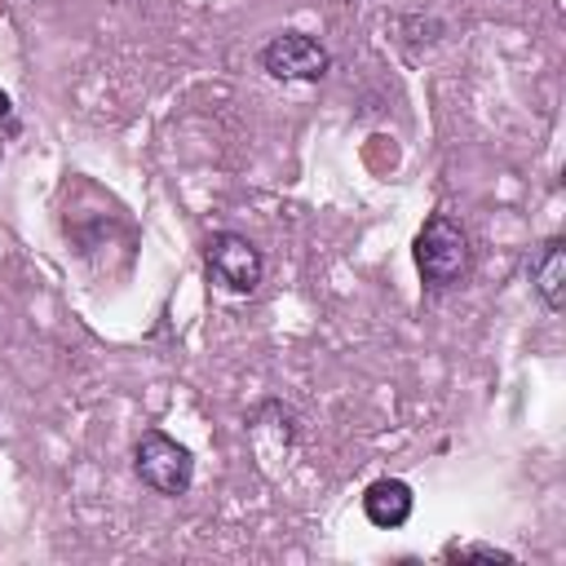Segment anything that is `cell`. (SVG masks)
Masks as SVG:
<instances>
[{"label": "cell", "instance_id": "3", "mask_svg": "<svg viewBox=\"0 0 566 566\" xmlns=\"http://www.w3.org/2000/svg\"><path fill=\"white\" fill-rule=\"evenodd\" d=\"M208 274H212V283H221L226 292H252L256 283H261V252L243 239V234H234V230H226V234H212L208 239Z\"/></svg>", "mask_w": 566, "mask_h": 566}, {"label": "cell", "instance_id": "8", "mask_svg": "<svg viewBox=\"0 0 566 566\" xmlns=\"http://www.w3.org/2000/svg\"><path fill=\"white\" fill-rule=\"evenodd\" d=\"M0 119H9V93H0Z\"/></svg>", "mask_w": 566, "mask_h": 566}, {"label": "cell", "instance_id": "5", "mask_svg": "<svg viewBox=\"0 0 566 566\" xmlns=\"http://www.w3.org/2000/svg\"><path fill=\"white\" fill-rule=\"evenodd\" d=\"M411 504H416V495H411V486L398 482V478H380V482H371L367 495H363L367 522H371V526H385V531L402 526V522L411 517Z\"/></svg>", "mask_w": 566, "mask_h": 566}, {"label": "cell", "instance_id": "6", "mask_svg": "<svg viewBox=\"0 0 566 566\" xmlns=\"http://www.w3.org/2000/svg\"><path fill=\"white\" fill-rule=\"evenodd\" d=\"M531 283L539 292V301L557 314L566 305V243L562 239H548L539 248V256L531 261Z\"/></svg>", "mask_w": 566, "mask_h": 566}, {"label": "cell", "instance_id": "2", "mask_svg": "<svg viewBox=\"0 0 566 566\" xmlns=\"http://www.w3.org/2000/svg\"><path fill=\"white\" fill-rule=\"evenodd\" d=\"M133 469L137 478L155 491V495H186L190 491V478H195V460L190 451L168 438V433H142L137 451H133Z\"/></svg>", "mask_w": 566, "mask_h": 566}, {"label": "cell", "instance_id": "7", "mask_svg": "<svg viewBox=\"0 0 566 566\" xmlns=\"http://www.w3.org/2000/svg\"><path fill=\"white\" fill-rule=\"evenodd\" d=\"M447 557H460V562H504V566L513 562V553H504L495 544H451Z\"/></svg>", "mask_w": 566, "mask_h": 566}, {"label": "cell", "instance_id": "1", "mask_svg": "<svg viewBox=\"0 0 566 566\" xmlns=\"http://www.w3.org/2000/svg\"><path fill=\"white\" fill-rule=\"evenodd\" d=\"M469 265V239L451 217H429L416 234V270L429 287H451Z\"/></svg>", "mask_w": 566, "mask_h": 566}, {"label": "cell", "instance_id": "4", "mask_svg": "<svg viewBox=\"0 0 566 566\" xmlns=\"http://www.w3.org/2000/svg\"><path fill=\"white\" fill-rule=\"evenodd\" d=\"M261 62H265V71H270L274 80H323L327 66H332L327 49H323L314 35H305V31H283V35H274V40L265 44Z\"/></svg>", "mask_w": 566, "mask_h": 566}]
</instances>
